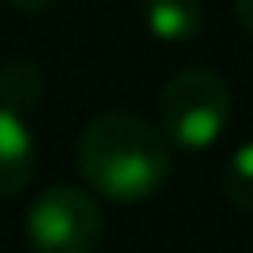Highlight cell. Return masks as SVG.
Returning <instances> with one entry per match:
<instances>
[{
  "label": "cell",
  "instance_id": "obj_7",
  "mask_svg": "<svg viewBox=\"0 0 253 253\" xmlns=\"http://www.w3.org/2000/svg\"><path fill=\"white\" fill-rule=\"evenodd\" d=\"M223 198L238 212H253V138L238 145L223 164Z\"/></svg>",
  "mask_w": 253,
  "mask_h": 253
},
{
  "label": "cell",
  "instance_id": "obj_2",
  "mask_svg": "<svg viewBox=\"0 0 253 253\" xmlns=\"http://www.w3.org/2000/svg\"><path fill=\"white\" fill-rule=\"evenodd\" d=\"M157 119L168 145H179L186 153H205L227 130L231 89L220 75L205 67H186L164 82L157 101Z\"/></svg>",
  "mask_w": 253,
  "mask_h": 253
},
{
  "label": "cell",
  "instance_id": "obj_3",
  "mask_svg": "<svg viewBox=\"0 0 253 253\" xmlns=\"http://www.w3.org/2000/svg\"><path fill=\"white\" fill-rule=\"evenodd\" d=\"M101 235V209L79 186H48L26 209V242L34 253H97Z\"/></svg>",
  "mask_w": 253,
  "mask_h": 253
},
{
  "label": "cell",
  "instance_id": "obj_4",
  "mask_svg": "<svg viewBox=\"0 0 253 253\" xmlns=\"http://www.w3.org/2000/svg\"><path fill=\"white\" fill-rule=\"evenodd\" d=\"M34 171H38V142L30 126L19 112L0 108V201L23 194Z\"/></svg>",
  "mask_w": 253,
  "mask_h": 253
},
{
  "label": "cell",
  "instance_id": "obj_8",
  "mask_svg": "<svg viewBox=\"0 0 253 253\" xmlns=\"http://www.w3.org/2000/svg\"><path fill=\"white\" fill-rule=\"evenodd\" d=\"M235 19L242 26V34L253 41V0H235Z\"/></svg>",
  "mask_w": 253,
  "mask_h": 253
},
{
  "label": "cell",
  "instance_id": "obj_1",
  "mask_svg": "<svg viewBox=\"0 0 253 253\" xmlns=\"http://www.w3.org/2000/svg\"><path fill=\"white\" fill-rule=\"evenodd\" d=\"M75 164L101 198L145 201L168 182L171 145L160 126L130 112H101L79 134Z\"/></svg>",
  "mask_w": 253,
  "mask_h": 253
},
{
  "label": "cell",
  "instance_id": "obj_5",
  "mask_svg": "<svg viewBox=\"0 0 253 253\" xmlns=\"http://www.w3.org/2000/svg\"><path fill=\"white\" fill-rule=\"evenodd\" d=\"M142 23L157 41L186 45L201 34V0H142Z\"/></svg>",
  "mask_w": 253,
  "mask_h": 253
},
{
  "label": "cell",
  "instance_id": "obj_6",
  "mask_svg": "<svg viewBox=\"0 0 253 253\" xmlns=\"http://www.w3.org/2000/svg\"><path fill=\"white\" fill-rule=\"evenodd\" d=\"M45 93V75L30 60H8L0 67V108L11 112H30Z\"/></svg>",
  "mask_w": 253,
  "mask_h": 253
},
{
  "label": "cell",
  "instance_id": "obj_9",
  "mask_svg": "<svg viewBox=\"0 0 253 253\" xmlns=\"http://www.w3.org/2000/svg\"><path fill=\"white\" fill-rule=\"evenodd\" d=\"M15 11H23V15H41V11H48L56 4V0H8Z\"/></svg>",
  "mask_w": 253,
  "mask_h": 253
}]
</instances>
